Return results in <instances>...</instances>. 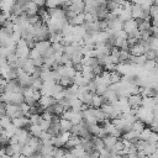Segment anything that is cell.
Returning <instances> with one entry per match:
<instances>
[{
    "label": "cell",
    "mask_w": 158,
    "mask_h": 158,
    "mask_svg": "<svg viewBox=\"0 0 158 158\" xmlns=\"http://www.w3.org/2000/svg\"><path fill=\"white\" fill-rule=\"evenodd\" d=\"M142 95H139V94H137V95H130L128 98H127V100H128V105H130V107L131 109H138V107H141L142 106Z\"/></svg>",
    "instance_id": "6da1fadb"
},
{
    "label": "cell",
    "mask_w": 158,
    "mask_h": 158,
    "mask_svg": "<svg viewBox=\"0 0 158 158\" xmlns=\"http://www.w3.org/2000/svg\"><path fill=\"white\" fill-rule=\"evenodd\" d=\"M69 10L75 12L77 15L78 14H84V10H85V1H72L70 2V6H69Z\"/></svg>",
    "instance_id": "7a4b0ae2"
},
{
    "label": "cell",
    "mask_w": 158,
    "mask_h": 158,
    "mask_svg": "<svg viewBox=\"0 0 158 158\" xmlns=\"http://www.w3.org/2000/svg\"><path fill=\"white\" fill-rule=\"evenodd\" d=\"M52 47V43L49 42V41H41V42H37L36 43V49L40 52V54H41V57H43L44 54H46V52L49 49Z\"/></svg>",
    "instance_id": "3957f363"
},
{
    "label": "cell",
    "mask_w": 158,
    "mask_h": 158,
    "mask_svg": "<svg viewBox=\"0 0 158 158\" xmlns=\"http://www.w3.org/2000/svg\"><path fill=\"white\" fill-rule=\"evenodd\" d=\"M56 104H57V101H56V99H54L53 96H41L40 101H38V105L42 106L44 110H46L47 107H49V106L56 105Z\"/></svg>",
    "instance_id": "277c9868"
},
{
    "label": "cell",
    "mask_w": 158,
    "mask_h": 158,
    "mask_svg": "<svg viewBox=\"0 0 158 158\" xmlns=\"http://www.w3.org/2000/svg\"><path fill=\"white\" fill-rule=\"evenodd\" d=\"M138 23V30L141 32H146L149 31L152 27V20L151 19H141V20H136Z\"/></svg>",
    "instance_id": "5b68a950"
},
{
    "label": "cell",
    "mask_w": 158,
    "mask_h": 158,
    "mask_svg": "<svg viewBox=\"0 0 158 158\" xmlns=\"http://www.w3.org/2000/svg\"><path fill=\"white\" fill-rule=\"evenodd\" d=\"M132 19L133 20H141V19H144V12L141 7V5H136L133 4V7H132Z\"/></svg>",
    "instance_id": "8992f818"
},
{
    "label": "cell",
    "mask_w": 158,
    "mask_h": 158,
    "mask_svg": "<svg viewBox=\"0 0 158 158\" xmlns=\"http://www.w3.org/2000/svg\"><path fill=\"white\" fill-rule=\"evenodd\" d=\"M130 52H131V54H132V56L138 57V56H143V54L146 53V48H144V47L138 42L137 44H135V46L130 47Z\"/></svg>",
    "instance_id": "52a82bcc"
},
{
    "label": "cell",
    "mask_w": 158,
    "mask_h": 158,
    "mask_svg": "<svg viewBox=\"0 0 158 158\" xmlns=\"http://www.w3.org/2000/svg\"><path fill=\"white\" fill-rule=\"evenodd\" d=\"M130 58H131V52H130V49H120V54H118V64L130 63Z\"/></svg>",
    "instance_id": "ba28073f"
},
{
    "label": "cell",
    "mask_w": 158,
    "mask_h": 158,
    "mask_svg": "<svg viewBox=\"0 0 158 158\" xmlns=\"http://www.w3.org/2000/svg\"><path fill=\"white\" fill-rule=\"evenodd\" d=\"M137 28H138V23H137V21H136V20H133V19H131V20H128V21L123 22V30L127 32V35H128L130 32H132V31L137 30Z\"/></svg>",
    "instance_id": "9c48e42d"
},
{
    "label": "cell",
    "mask_w": 158,
    "mask_h": 158,
    "mask_svg": "<svg viewBox=\"0 0 158 158\" xmlns=\"http://www.w3.org/2000/svg\"><path fill=\"white\" fill-rule=\"evenodd\" d=\"M94 95H95V94H93V93H90V91H86L85 94H83V95L78 96V99H80V100H81V102H83L84 105H86V106L91 107V104H93V98H94Z\"/></svg>",
    "instance_id": "30bf717a"
},
{
    "label": "cell",
    "mask_w": 158,
    "mask_h": 158,
    "mask_svg": "<svg viewBox=\"0 0 158 158\" xmlns=\"http://www.w3.org/2000/svg\"><path fill=\"white\" fill-rule=\"evenodd\" d=\"M104 141V144H105V148H107V149H114V147H115V144L117 143V141H118V138L117 137H114V136H107L106 138H104L102 139Z\"/></svg>",
    "instance_id": "8fae6325"
},
{
    "label": "cell",
    "mask_w": 158,
    "mask_h": 158,
    "mask_svg": "<svg viewBox=\"0 0 158 158\" xmlns=\"http://www.w3.org/2000/svg\"><path fill=\"white\" fill-rule=\"evenodd\" d=\"M68 23L72 25V26H83L85 23V16H84V14H78L73 20L68 21Z\"/></svg>",
    "instance_id": "7c38bea8"
},
{
    "label": "cell",
    "mask_w": 158,
    "mask_h": 158,
    "mask_svg": "<svg viewBox=\"0 0 158 158\" xmlns=\"http://www.w3.org/2000/svg\"><path fill=\"white\" fill-rule=\"evenodd\" d=\"M59 126H60V130H62V132H70V130H72V127H73V123H72L69 120H64V118H60Z\"/></svg>",
    "instance_id": "4fadbf2b"
},
{
    "label": "cell",
    "mask_w": 158,
    "mask_h": 158,
    "mask_svg": "<svg viewBox=\"0 0 158 158\" xmlns=\"http://www.w3.org/2000/svg\"><path fill=\"white\" fill-rule=\"evenodd\" d=\"M144 128H146V125H144L141 120H136V121L132 123V131H135V132L138 133V135H139Z\"/></svg>",
    "instance_id": "5bb4252c"
},
{
    "label": "cell",
    "mask_w": 158,
    "mask_h": 158,
    "mask_svg": "<svg viewBox=\"0 0 158 158\" xmlns=\"http://www.w3.org/2000/svg\"><path fill=\"white\" fill-rule=\"evenodd\" d=\"M154 105H156L154 98H143L142 99V107L148 109V110H152Z\"/></svg>",
    "instance_id": "9a60e30c"
},
{
    "label": "cell",
    "mask_w": 158,
    "mask_h": 158,
    "mask_svg": "<svg viewBox=\"0 0 158 158\" xmlns=\"http://www.w3.org/2000/svg\"><path fill=\"white\" fill-rule=\"evenodd\" d=\"M58 84H60L64 89H67V88L74 85V81H73V78H69V77H62Z\"/></svg>",
    "instance_id": "2e32d148"
},
{
    "label": "cell",
    "mask_w": 158,
    "mask_h": 158,
    "mask_svg": "<svg viewBox=\"0 0 158 158\" xmlns=\"http://www.w3.org/2000/svg\"><path fill=\"white\" fill-rule=\"evenodd\" d=\"M28 131H30V133H31L33 137H38V138H40V136H41L42 132H43L42 128L40 127V125H31Z\"/></svg>",
    "instance_id": "e0dca14e"
},
{
    "label": "cell",
    "mask_w": 158,
    "mask_h": 158,
    "mask_svg": "<svg viewBox=\"0 0 158 158\" xmlns=\"http://www.w3.org/2000/svg\"><path fill=\"white\" fill-rule=\"evenodd\" d=\"M118 19H120L122 22H126V21L131 20V19H132V14H131V10H128V9H123V10L121 11V14H120Z\"/></svg>",
    "instance_id": "ac0fdd59"
},
{
    "label": "cell",
    "mask_w": 158,
    "mask_h": 158,
    "mask_svg": "<svg viewBox=\"0 0 158 158\" xmlns=\"http://www.w3.org/2000/svg\"><path fill=\"white\" fill-rule=\"evenodd\" d=\"M14 4V1H0V9L2 12H10Z\"/></svg>",
    "instance_id": "d6986e66"
},
{
    "label": "cell",
    "mask_w": 158,
    "mask_h": 158,
    "mask_svg": "<svg viewBox=\"0 0 158 158\" xmlns=\"http://www.w3.org/2000/svg\"><path fill=\"white\" fill-rule=\"evenodd\" d=\"M22 70H23L25 73H27V74H30V75H32V74H33V72L36 70V67L33 65V63H32V60H31V59H28V60H27V63L25 64V67L22 68Z\"/></svg>",
    "instance_id": "ffe728a7"
},
{
    "label": "cell",
    "mask_w": 158,
    "mask_h": 158,
    "mask_svg": "<svg viewBox=\"0 0 158 158\" xmlns=\"http://www.w3.org/2000/svg\"><path fill=\"white\" fill-rule=\"evenodd\" d=\"M151 135H152L151 128H149V127H146V128H144V130L138 135V138H139L141 141H147V142H148V139H149Z\"/></svg>",
    "instance_id": "44dd1931"
},
{
    "label": "cell",
    "mask_w": 158,
    "mask_h": 158,
    "mask_svg": "<svg viewBox=\"0 0 158 158\" xmlns=\"http://www.w3.org/2000/svg\"><path fill=\"white\" fill-rule=\"evenodd\" d=\"M148 47H149L151 51L158 52V38L152 36V37L148 40Z\"/></svg>",
    "instance_id": "7402d4cb"
},
{
    "label": "cell",
    "mask_w": 158,
    "mask_h": 158,
    "mask_svg": "<svg viewBox=\"0 0 158 158\" xmlns=\"http://www.w3.org/2000/svg\"><path fill=\"white\" fill-rule=\"evenodd\" d=\"M22 154L23 156H26V157H28V158H32L35 154H36V151H35V148L33 147H31V146H25V148H23V151H22Z\"/></svg>",
    "instance_id": "603a6c76"
},
{
    "label": "cell",
    "mask_w": 158,
    "mask_h": 158,
    "mask_svg": "<svg viewBox=\"0 0 158 158\" xmlns=\"http://www.w3.org/2000/svg\"><path fill=\"white\" fill-rule=\"evenodd\" d=\"M110 80H111V84H116V83H120L122 80V75L117 72H111L110 73Z\"/></svg>",
    "instance_id": "cb8c5ba5"
},
{
    "label": "cell",
    "mask_w": 158,
    "mask_h": 158,
    "mask_svg": "<svg viewBox=\"0 0 158 158\" xmlns=\"http://www.w3.org/2000/svg\"><path fill=\"white\" fill-rule=\"evenodd\" d=\"M156 151H157V144H153V143H149V142H148V144H147V147L144 148L143 152H144L146 156H149V157H151Z\"/></svg>",
    "instance_id": "d4e9b609"
},
{
    "label": "cell",
    "mask_w": 158,
    "mask_h": 158,
    "mask_svg": "<svg viewBox=\"0 0 158 158\" xmlns=\"http://www.w3.org/2000/svg\"><path fill=\"white\" fill-rule=\"evenodd\" d=\"M109 91V85H105V84H100L98 86V90H96V95L99 96H105V94Z\"/></svg>",
    "instance_id": "484cf974"
},
{
    "label": "cell",
    "mask_w": 158,
    "mask_h": 158,
    "mask_svg": "<svg viewBox=\"0 0 158 158\" xmlns=\"http://www.w3.org/2000/svg\"><path fill=\"white\" fill-rule=\"evenodd\" d=\"M11 123H12V118H11V117H9L7 115H5V116L0 117V125H1L4 128L9 127Z\"/></svg>",
    "instance_id": "4316f807"
},
{
    "label": "cell",
    "mask_w": 158,
    "mask_h": 158,
    "mask_svg": "<svg viewBox=\"0 0 158 158\" xmlns=\"http://www.w3.org/2000/svg\"><path fill=\"white\" fill-rule=\"evenodd\" d=\"M42 86H43V80H42V79H33L32 85H31V88H32L33 90L40 91V90L42 89Z\"/></svg>",
    "instance_id": "83f0119b"
},
{
    "label": "cell",
    "mask_w": 158,
    "mask_h": 158,
    "mask_svg": "<svg viewBox=\"0 0 158 158\" xmlns=\"http://www.w3.org/2000/svg\"><path fill=\"white\" fill-rule=\"evenodd\" d=\"M156 67H157L156 60H147V62L144 63V65H143V69H144V70H147V72L149 73V72H152Z\"/></svg>",
    "instance_id": "f1b7e54d"
},
{
    "label": "cell",
    "mask_w": 158,
    "mask_h": 158,
    "mask_svg": "<svg viewBox=\"0 0 158 158\" xmlns=\"http://www.w3.org/2000/svg\"><path fill=\"white\" fill-rule=\"evenodd\" d=\"M28 120H30L31 125H40L41 121H42V116L41 115H31L28 117Z\"/></svg>",
    "instance_id": "f546056e"
},
{
    "label": "cell",
    "mask_w": 158,
    "mask_h": 158,
    "mask_svg": "<svg viewBox=\"0 0 158 158\" xmlns=\"http://www.w3.org/2000/svg\"><path fill=\"white\" fill-rule=\"evenodd\" d=\"M144 56H146V59H147V60H156V58H157V56H158V52H154V51L148 49V51L144 53Z\"/></svg>",
    "instance_id": "4dcf8cb0"
},
{
    "label": "cell",
    "mask_w": 158,
    "mask_h": 158,
    "mask_svg": "<svg viewBox=\"0 0 158 158\" xmlns=\"http://www.w3.org/2000/svg\"><path fill=\"white\" fill-rule=\"evenodd\" d=\"M86 88H88V90H89L90 93L95 94V93H96V90H98V84H96V81H95V80H90V81L88 83Z\"/></svg>",
    "instance_id": "1f68e13d"
},
{
    "label": "cell",
    "mask_w": 158,
    "mask_h": 158,
    "mask_svg": "<svg viewBox=\"0 0 158 158\" xmlns=\"http://www.w3.org/2000/svg\"><path fill=\"white\" fill-rule=\"evenodd\" d=\"M70 152H72V153H73V154H74V156H75L77 158H79V157H81V156H84V154L86 153V152H85V151H84V149H83V148H81L80 146H78L77 148H74V149H72Z\"/></svg>",
    "instance_id": "d6a6232c"
},
{
    "label": "cell",
    "mask_w": 158,
    "mask_h": 158,
    "mask_svg": "<svg viewBox=\"0 0 158 158\" xmlns=\"http://www.w3.org/2000/svg\"><path fill=\"white\" fill-rule=\"evenodd\" d=\"M38 58H41V54H40V52H38L36 48L31 49V51H30V56H28V59H32V60H35V59H38Z\"/></svg>",
    "instance_id": "836d02e7"
},
{
    "label": "cell",
    "mask_w": 158,
    "mask_h": 158,
    "mask_svg": "<svg viewBox=\"0 0 158 158\" xmlns=\"http://www.w3.org/2000/svg\"><path fill=\"white\" fill-rule=\"evenodd\" d=\"M115 36H116L117 40H128V35H127V32L125 30H121V31L116 32Z\"/></svg>",
    "instance_id": "e575fe53"
},
{
    "label": "cell",
    "mask_w": 158,
    "mask_h": 158,
    "mask_svg": "<svg viewBox=\"0 0 158 158\" xmlns=\"http://www.w3.org/2000/svg\"><path fill=\"white\" fill-rule=\"evenodd\" d=\"M49 126H51V121H46V120L42 118V121H41V123H40V127L42 128V131H43V132H47V131L49 130Z\"/></svg>",
    "instance_id": "d590c367"
},
{
    "label": "cell",
    "mask_w": 158,
    "mask_h": 158,
    "mask_svg": "<svg viewBox=\"0 0 158 158\" xmlns=\"http://www.w3.org/2000/svg\"><path fill=\"white\" fill-rule=\"evenodd\" d=\"M122 149H125L123 141H122V139H118V141H117V143H116V144H115V147H114V151H116L117 153H120Z\"/></svg>",
    "instance_id": "8d00e7d4"
},
{
    "label": "cell",
    "mask_w": 158,
    "mask_h": 158,
    "mask_svg": "<svg viewBox=\"0 0 158 158\" xmlns=\"http://www.w3.org/2000/svg\"><path fill=\"white\" fill-rule=\"evenodd\" d=\"M70 133H72V136L79 137V133H80V125H73V127H72V130H70Z\"/></svg>",
    "instance_id": "74e56055"
},
{
    "label": "cell",
    "mask_w": 158,
    "mask_h": 158,
    "mask_svg": "<svg viewBox=\"0 0 158 158\" xmlns=\"http://www.w3.org/2000/svg\"><path fill=\"white\" fill-rule=\"evenodd\" d=\"M6 104L5 102H2V101H0V117H2V116H5L6 115Z\"/></svg>",
    "instance_id": "f35d334b"
},
{
    "label": "cell",
    "mask_w": 158,
    "mask_h": 158,
    "mask_svg": "<svg viewBox=\"0 0 158 158\" xmlns=\"http://www.w3.org/2000/svg\"><path fill=\"white\" fill-rule=\"evenodd\" d=\"M4 151H5V154H7V156H10V157L14 156V151H12V148H11V144L7 146V147H5Z\"/></svg>",
    "instance_id": "ab89813d"
},
{
    "label": "cell",
    "mask_w": 158,
    "mask_h": 158,
    "mask_svg": "<svg viewBox=\"0 0 158 158\" xmlns=\"http://www.w3.org/2000/svg\"><path fill=\"white\" fill-rule=\"evenodd\" d=\"M116 158H126V157H123V156H120V154H117V156H116Z\"/></svg>",
    "instance_id": "60d3db41"
},
{
    "label": "cell",
    "mask_w": 158,
    "mask_h": 158,
    "mask_svg": "<svg viewBox=\"0 0 158 158\" xmlns=\"http://www.w3.org/2000/svg\"><path fill=\"white\" fill-rule=\"evenodd\" d=\"M156 64H157V67H158V56H157V58H156Z\"/></svg>",
    "instance_id": "b9f144b4"
},
{
    "label": "cell",
    "mask_w": 158,
    "mask_h": 158,
    "mask_svg": "<svg viewBox=\"0 0 158 158\" xmlns=\"http://www.w3.org/2000/svg\"><path fill=\"white\" fill-rule=\"evenodd\" d=\"M144 158H151V157H149V156H146V157H144Z\"/></svg>",
    "instance_id": "7bdbcfd3"
},
{
    "label": "cell",
    "mask_w": 158,
    "mask_h": 158,
    "mask_svg": "<svg viewBox=\"0 0 158 158\" xmlns=\"http://www.w3.org/2000/svg\"><path fill=\"white\" fill-rule=\"evenodd\" d=\"M1 12H2V11H1V9H0V15H1Z\"/></svg>",
    "instance_id": "ee69618b"
}]
</instances>
